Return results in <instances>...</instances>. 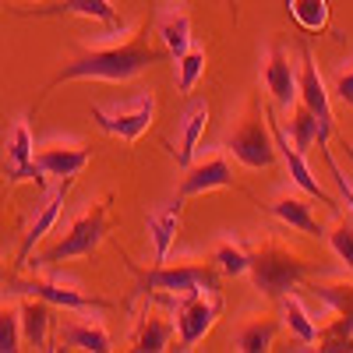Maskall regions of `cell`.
Instances as JSON below:
<instances>
[{
	"label": "cell",
	"mask_w": 353,
	"mask_h": 353,
	"mask_svg": "<svg viewBox=\"0 0 353 353\" xmlns=\"http://www.w3.org/2000/svg\"><path fill=\"white\" fill-rule=\"evenodd\" d=\"M36 14L43 18H64V14H81V18H96L103 21L110 32H117V28H124V21L117 18V11L110 8V0H61V4L53 8H39Z\"/></svg>",
	"instance_id": "ffe728a7"
},
{
	"label": "cell",
	"mask_w": 353,
	"mask_h": 353,
	"mask_svg": "<svg viewBox=\"0 0 353 353\" xmlns=\"http://www.w3.org/2000/svg\"><path fill=\"white\" fill-rule=\"evenodd\" d=\"M181 212H184V198L176 194L173 201H166L163 209H156L149 216V237H152V248H156V265H166V258H170L176 230H181Z\"/></svg>",
	"instance_id": "e0dca14e"
},
{
	"label": "cell",
	"mask_w": 353,
	"mask_h": 353,
	"mask_svg": "<svg viewBox=\"0 0 353 353\" xmlns=\"http://www.w3.org/2000/svg\"><path fill=\"white\" fill-rule=\"evenodd\" d=\"M307 290L336 314V321L318 329V350H353V283H307Z\"/></svg>",
	"instance_id": "8992f818"
},
{
	"label": "cell",
	"mask_w": 353,
	"mask_h": 353,
	"mask_svg": "<svg viewBox=\"0 0 353 353\" xmlns=\"http://www.w3.org/2000/svg\"><path fill=\"white\" fill-rule=\"evenodd\" d=\"M173 336H176L173 321H166L159 314H145L138 332H134V350H141V353H163V350H170Z\"/></svg>",
	"instance_id": "603a6c76"
},
{
	"label": "cell",
	"mask_w": 353,
	"mask_h": 353,
	"mask_svg": "<svg viewBox=\"0 0 353 353\" xmlns=\"http://www.w3.org/2000/svg\"><path fill=\"white\" fill-rule=\"evenodd\" d=\"M279 304H283V325L297 336L304 346H311V343H318V321L311 318V311L293 297V293H286V297H279Z\"/></svg>",
	"instance_id": "d4e9b609"
},
{
	"label": "cell",
	"mask_w": 353,
	"mask_h": 353,
	"mask_svg": "<svg viewBox=\"0 0 353 353\" xmlns=\"http://www.w3.org/2000/svg\"><path fill=\"white\" fill-rule=\"evenodd\" d=\"M219 188H237L233 184V170H230L226 156H209L205 163H191L184 170V181H181V191L176 194L188 201V198L209 194V191H219Z\"/></svg>",
	"instance_id": "5bb4252c"
},
{
	"label": "cell",
	"mask_w": 353,
	"mask_h": 353,
	"mask_svg": "<svg viewBox=\"0 0 353 353\" xmlns=\"http://www.w3.org/2000/svg\"><path fill=\"white\" fill-rule=\"evenodd\" d=\"M163 304L173 307V325H176V350H194L205 336L212 332L216 318L223 314V293L219 286H201L184 297H170V293H156Z\"/></svg>",
	"instance_id": "3957f363"
},
{
	"label": "cell",
	"mask_w": 353,
	"mask_h": 353,
	"mask_svg": "<svg viewBox=\"0 0 353 353\" xmlns=\"http://www.w3.org/2000/svg\"><path fill=\"white\" fill-rule=\"evenodd\" d=\"M286 11L304 32H325L329 25V0H286Z\"/></svg>",
	"instance_id": "4316f807"
},
{
	"label": "cell",
	"mask_w": 353,
	"mask_h": 353,
	"mask_svg": "<svg viewBox=\"0 0 353 353\" xmlns=\"http://www.w3.org/2000/svg\"><path fill=\"white\" fill-rule=\"evenodd\" d=\"M290 138H293V145H297L301 152H307L311 145L318 141V117L301 99L290 106Z\"/></svg>",
	"instance_id": "83f0119b"
},
{
	"label": "cell",
	"mask_w": 353,
	"mask_h": 353,
	"mask_svg": "<svg viewBox=\"0 0 353 353\" xmlns=\"http://www.w3.org/2000/svg\"><path fill=\"white\" fill-rule=\"evenodd\" d=\"M226 152L244 163L248 170H272L279 152H276V138L269 131L261 103H251L248 113L241 117V124L226 134Z\"/></svg>",
	"instance_id": "277c9868"
},
{
	"label": "cell",
	"mask_w": 353,
	"mask_h": 353,
	"mask_svg": "<svg viewBox=\"0 0 353 353\" xmlns=\"http://www.w3.org/2000/svg\"><path fill=\"white\" fill-rule=\"evenodd\" d=\"M321 156H325V166H329V173H332V181H336V188H339V194H343V201H346V209H350V216H353V184H350V176L339 170V163H336V156L329 152V145L321 149Z\"/></svg>",
	"instance_id": "d6a6232c"
},
{
	"label": "cell",
	"mask_w": 353,
	"mask_h": 353,
	"mask_svg": "<svg viewBox=\"0 0 353 353\" xmlns=\"http://www.w3.org/2000/svg\"><path fill=\"white\" fill-rule=\"evenodd\" d=\"M261 85L269 88V96L279 110L290 113V106L301 99V88H297V71H293V61L283 43L269 46V57H265V71H261Z\"/></svg>",
	"instance_id": "7c38bea8"
},
{
	"label": "cell",
	"mask_w": 353,
	"mask_h": 353,
	"mask_svg": "<svg viewBox=\"0 0 353 353\" xmlns=\"http://www.w3.org/2000/svg\"><path fill=\"white\" fill-rule=\"evenodd\" d=\"M8 290L18 293V297H39L50 307H68V311H110L113 307L103 297H88V293H78L71 286L43 283V279H8Z\"/></svg>",
	"instance_id": "8fae6325"
},
{
	"label": "cell",
	"mask_w": 353,
	"mask_h": 353,
	"mask_svg": "<svg viewBox=\"0 0 353 353\" xmlns=\"http://www.w3.org/2000/svg\"><path fill=\"white\" fill-rule=\"evenodd\" d=\"M88 159H92V152L81 149V145H50V149L32 156L43 176H61V181L64 176H78L88 166Z\"/></svg>",
	"instance_id": "2e32d148"
},
{
	"label": "cell",
	"mask_w": 353,
	"mask_h": 353,
	"mask_svg": "<svg viewBox=\"0 0 353 353\" xmlns=\"http://www.w3.org/2000/svg\"><path fill=\"white\" fill-rule=\"evenodd\" d=\"M0 258H4V233H0Z\"/></svg>",
	"instance_id": "d590c367"
},
{
	"label": "cell",
	"mask_w": 353,
	"mask_h": 353,
	"mask_svg": "<svg viewBox=\"0 0 353 353\" xmlns=\"http://www.w3.org/2000/svg\"><path fill=\"white\" fill-rule=\"evenodd\" d=\"M332 96L346 106H353V64H346L339 74H336V85H332Z\"/></svg>",
	"instance_id": "836d02e7"
},
{
	"label": "cell",
	"mask_w": 353,
	"mask_h": 353,
	"mask_svg": "<svg viewBox=\"0 0 353 353\" xmlns=\"http://www.w3.org/2000/svg\"><path fill=\"white\" fill-rule=\"evenodd\" d=\"M265 121H269V131H272V138H276V152L283 156V163H286V173H290V181H293V188H301L304 194H311V198H318L321 205H329L332 212H339V205H336V198L321 188L318 181H314V173H311V166H307V159H304V152L293 145V138L283 131V124L276 121V110L272 106H265Z\"/></svg>",
	"instance_id": "9c48e42d"
},
{
	"label": "cell",
	"mask_w": 353,
	"mask_h": 353,
	"mask_svg": "<svg viewBox=\"0 0 353 353\" xmlns=\"http://www.w3.org/2000/svg\"><path fill=\"white\" fill-rule=\"evenodd\" d=\"M32 156H36V149H32V128H28V121H14L11 138H8V166H4L8 184H18V181L46 184L39 166L32 163Z\"/></svg>",
	"instance_id": "4fadbf2b"
},
{
	"label": "cell",
	"mask_w": 353,
	"mask_h": 353,
	"mask_svg": "<svg viewBox=\"0 0 353 353\" xmlns=\"http://www.w3.org/2000/svg\"><path fill=\"white\" fill-rule=\"evenodd\" d=\"M159 39H163V46H166V53L173 57V61L184 57L191 50V18L181 14V11L163 14L159 18Z\"/></svg>",
	"instance_id": "cb8c5ba5"
},
{
	"label": "cell",
	"mask_w": 353,
	"mask_h": 353,
	"mask_svg": "<svg viewBox=\"0 0 353 353\" xmlns=\"http://www.w3.org/2000/svg\"><path fill=\"white\" fill-rule=\"evenodd\" d=\"M32 4H36V0H32Z\"/></svg>",
	"instance_id": "8d00e7d4"
},
{
	"label": "cell",
	"mask_w": 353,
	"mask_h": 353,
	"mask_svg": "<svg viewBox=\"0 0 353 353\" xmlns=\"http://www.w3.org/2000/svg\"><path fill=\"white\" fill-rule=\"evenodd\" d=\"M71 184H74V176H64V181H61V184H57V188L46 194V201L39 205V212H36L32 226H28V233L21 237V248H18V265H28V258H32V248H36V244L46 237V233L53 230L57 216H61V209H64V198H68Z\"/></svg>",
	"instance_id": "9a60e30c"
},
{
	"label": "cell",
	"mask_w": 353,
	"mask_h": 353,
	"mask_svg": "<svg viewBox=\"0 0 353 353\" xmlns=\"http://www.w3.org/2000/svg\"><path fill=\"white\" fill-rule=\"evenodd\" d=\"M152 117H156V99L149 92H141L131 106L124 110H103L92 106V121L99 124V131L113 134V138H124V141H138L145 131L152 128Z\"/></svg>",
	"instance_id": "30bf717a"
},
{
	"label": "cell",
	"mask_w": 353,
	"mask_h": 353,
	"mask_svg": "<svg viewBox=\"0 0 353 353\" xmlns=\"http://www.w3.org/2000/svg\"><path fill=\"white\" fill-rule=\"evenodd\" d=\"M276 332H279L276 321H269V318H254V321H248V325H244L237 336H233V346H237L241 353H265V350H272Z\"/></svg>",
	"instance_id": "484cf974"
},
{
	"label": "cell",
	"mask_w": 353,
	"mask_h": 353,
	"mask_svg": "<svg viewBox=\"0 0 353 353\" xmlns=\"http://www.w3.org/2000/svg\"><path fill=\"white\" fill-rule=\"evenodd\" d=\"M205 50H188L184 57H176V88H181V92H191V88L198 85V78L205 74Z\"/></svg>",
	"instance_id": "f546056e"
},
{
	"label": "cell",
	"mask_w": 353,
	"mask_h": 353,
	"mask_svg": "<svg viewBox=\"0 0 353 353\" xmlns=\"http://www.w3.org/2000/svg\"><path fill=\"white\" fill-rule=\"evenodd\" d=\"M297 88H301V103L318 117V149H325L332 131H336V117H332V103H329V88L321 78L314 53L307 43H301V74H297Z\"/></svg>",
	"instance_id": "ba28073f"
},
{
	"label": "cell",
	"mask_w": 353,
	"mask_h": 353,
	"mask_svg": "<svg viewBox=\"0 0 353 353\" xmlns=\"http://www.w3.org/2000/svg\"><path fill=\"white\" fill-rule=\"evenodd\" d=\"M18 311H21V339L32 350H53L46 343V329H50V318H53L50 304L39 301V297H25L18 304Z\"/></svg>",
	"instance_id": "44dd1931"
},
{
	"label": "cell",
	"mask_w": 353,
	"mask_h": 353,
	"mask_svg": "<svg viewBox=\"0 0 353 353\" xmlns=\"http://www.w3.org/2000/svg\"><path fill=\"white\" fill-rule=\"evenodd\" d=\"M61 343L74 346V350H88V353H110V332L96 321H64L61 325Z\"/></svg>",
	"instance_id": "7402d4cb"
},
{
	"label": "cell",
	"mask_w": 353,
	"mask_h": 353,
	"mask_svg": "<svg viewBox=\"0 0 353 353\" xmlns=\"http://www.w3.org/2000/svg\"><path fill=\"white\" fill-rule=\"evenodd\" d=\"M216 261H219V269H223L226 276H244V272L251 269V254H248V248L233 244V241L216 244Z\"/></svg>",
	"instance_id": "4dcf8cb0"
},
{
	"label": "cell",
	"mask_w": 353,
	"mask_h": 353,
	"mask_svg": "<svg viewBox=\"0 0 353 353\" xmlns=\"http://www.w3.org/2000/svg\"><path fill=\"white\" fill-rule=\"evenodd\" d=\"M131 272H134V279H138V293H145V297H152V293L184 297V293L201 290V286H219L216 272L205 269V265H173V269H166V265H156L152 272H145V269H138V265H131Z\"/></svg>",
	"instance_id": "52a82bcc"
},
{
	"label": "cell",
	"mask_w": 353,
	"mask_h": 353,
	"mask_svg": "<svg viewBox=\"0 0 353 353\" xmlns=\"http://www.w3.org/2000/svg\"><path fill=\"white\" fill-rule=\"evenodd\" d=\"M269 212H272L283 226L297 230V233H307V237H325V230H321V223H318L314 212H311V205H307L301 194H283V198H276V201L269 205Z\"/></svg>",
	"instance_id": "ac0fdd59"
},
{
	"label": "cell",
	"mask_w": 353,
	"mask_h": 353,
	"mask_svg": "<svg viewBox=\"0 0 353 353\" xmlns=\"http://www.w3.org/2000/svg\"><path fill=\"white\" fill-rule=\"evenodd\" d=\"M325 237H329V244H332L336 258L346 265V269H353V223H350V219H339V223H336V230H332V233H325Z\"/></svg>",
	"instance_id": "1f68e13d"
},
{
	"label": "cell",
	"mask_w": 353,
	"mask_h": 353,
	"mask_svg": "<svg viewBox=\"0 0 353 353\" xmlns=\"http://www.w3.org/2000/svg\"><path fill=\"white\" fill-rule=\"evenodd\" d=\"M21 350V311L11 301H0V353Z\"/></svg>",
	"instance_id": "f1b7e54d"
},
{
	"label": "cell",
	"mask_w": 353,
	"mask_h": 353,
	"mask_svg": "<svg viewBox=\"0 0 353 353\" xmlns=\"http://www.w3.org/2000/svg\"><path fill=\"white\" fill-rule=\"evenodd\" d=\"M166 57H170L166 46H152L149 39H141V36L131 39V43H121V46L85 50V53L74 57L68 68H61L46 81L39 103L64 81H92V78H99V81H131V78H138L145 71H152L156 64H163ZM39 103H36V110H39Z\"/></svg>",
	"instance_id": "6da1fadb"
},
{
	"label": "cell",
	"mask_w": 353,
	"mask_h": 353,
	"mask_svg": "<svg viewBox=\"0 0 353 353\" xmlns=\"http://www.w3.org/2000/svg\"><path fill=\"white\" fill-rule=\"evenodd\" d=\"M205 124H209V103L191 99L184 106V117H181V152H176V163H181L184 170L194 163V152H198V141L205 134Z\"/></svg>",
	"instance_id": "d6986e66"
},
{
	"label": "cell",
	"mask_w": 353,
	"mask_h": 353,
	"mask_svg": "<svg viewBox=\"0 0 353 353\" xmlns=\"http://www.w3.org/2000/svg\"><path fill=\"white\" fill-rule=\"evenodd\" d=\"M106 237V205H92L88 212H81L71 230L64 233V241H57L46 254L28 258L32 269H43V265H57V261H71V258H88Z\"/></svg>",
	"instance_id": "5b68a950"
},
{
	"label": "cell",
	"mask_w": 353,
	"mask_h": 353,
	"mask_svg": "<svg viewBox=\"0 0 353 353\" xmlns=\"http://www.w3.org/2000/svg\"><path fill=\"white\" fill-rule=\"evenodd\" d=\"M343 149H346V159L353 163V145H343Z\"/></svg>",
	"instance_id": "e575fe53"
},
{
	"label": "cell",
	"mask_w": 353,
	"mask_h": 353,
	"mask_svg": "<svg viewBox=\"0 0 353 353\" xmlns=\"http://www.w3.org/2000/svg\"><path fill=\"white\" fill-rule=\"evenodd\" d=\"M251 254V279L254 286L265 293L269 301H279L286 297L290 290H297L301 283H307V276L314 272V261L301 258L290 244L276 241V237H265L261 244L248 248Z\"/></svg>",
	"instance_id": "7a4b0ae2"
}]
</instances>
